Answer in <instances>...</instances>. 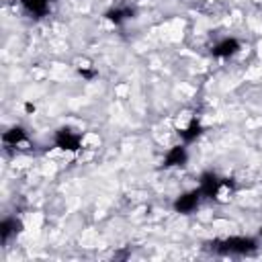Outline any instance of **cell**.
<instances>
[{"label":"cell","mask_w":262,"mask_h":262,"mask_svg":"<svg viewBox=\"0 0 262 262\" xmlns=\"http://www.w3.org/2000/svg\"><path fill=\"white\" fill-rule=\"evenodd\" d=\"M256 250V239L252 237H244V235H235V237H227L221 242H215V252L217 254H252Z\"/></svg>","instance_id":"cell-1"},{"label":"cell","mask_w":262,"mask_h":262,"mask_svg":"<svg viewBox=\"0 0 262 262\" xmlns=\"http://www.w3.org/2000/svg\"><path fill=\"white\" fill-rule=\"evenodd\" d=\"M55 145L66 151H78L82 147V137H80V133H76L68 127H61L55 133Z\"/></svg>","instance_id":"cell-2"},{"label":"cell","mask_w":262,"mask_h":262,"mask_svg":"<svg viewBox=\"0 0 262 262\" xmlns=\"http://www.w3.org/2000/svg\"><path fill=\"white\" fill-rule=\"evenodd\" d=\"M221 186H223V178H219L215 172H205L201 176V182H199V190L203 196H209V199H217L219 192H221Z\"/></svg>","instance_id":"cell-3"},{"label":"cell","mask_w":262,"mask_h":262,"mask_svg":"<svg viewBox=\"0 0 262 262\" xmlns=\"http://www.w3.org/2000/svg\"><path fill=\"white\" fill-rule=\"evenodd\" d=\"M201 190H188L184 194H180L176 201H174V211L178 213H190L199 207V201H201Z\"/></svg>","instance_id":"cell-4"},{"label":"cell","mask_w":262,"mask_h":262,"mask_svg":"<svg viewBox=\"0 0 262 262\" xmlns=\"http://www.w3.org/2000/svg\"><path fill=\"white\" fill-rule=\"evenodd\" d=\"M186 162V147L184 145H174L168 149L166 158H164V168H172V166H182Z\"/></svg>","instance_id":"cell-5"},{"label":"cell","mask_w":262,"mask_h":262,"mask_svg":"<svg viewBox=\"0 0 262 262\" xmlns=\"http://www.w3.org/2000/svg\"><path fill=\"white\" fill-rule=\"evenodd\" d=\"M239 51V41L237 39H223L213 47V55L215 57H229L233 53Z\"/></svg>","instance_id":"cell-6"},{"label":"cell","mask_w":262,"mask_h":262,"mask_svg":"<svg viewBox=\"0 0 262 262\" xmlns=\"http://www.w3.org/2000/svg\"><path fill=\"white\" fill-rule=\"evenodd\" d=\"M20 2H23L25 10L31 12L33 16H45L49 10V4H51V0H20Z\"/></svg>","instance_id":"cell-7"},{"label":"cell","mask_w":262,"mask_h":262,"mask_svg":"<svg viewBox=\"0 0 262 262\" xmlns=\"http://www.w3.org/2000/svg\"><path fill=\"white\" fill-rule=\"evenodd\" d=\"M2 141L6 143V145H20V143H25L27 141V133H25V129L23 127H12V129H8L4 135H2Z\"/></svg>","instance_id":"cell-8"},{"label":"cell","mask_w":262,"mask_h":262,"mask_svg":"<svg viewBox=\"0 0 262 262\" xmlns=\"http://www.w3.org/2000/svg\"><path fill=\"white\" fill-rule=\"evenodd\" d=\"M201 133H203V125H201L196 119H192V121H190V123L180 131V137H182V141H184V143H192Z\"/></svg>","instance_id":"cell-9"},{"label":"cell","mask_w":262,"mask_h":262,"mask_svg":"<svg viewBox=\"0 0 262 262\" xmlns=\"http://www.w3.org/2000/svg\"><path fill=\"white\" fill-rule=\"evenodd\" d=\"M133 8H111L108 12H106V18L111 20V23H115V25H121L123 20H127V18H133Z\"/></svg>","instance_id":"cell-10"},{"label":"cell","mask_w":262,"mask_h":262,"mask_svg":"<svg viewBox=\"0 0 262 262\" xmlns=\"http://www.w3.org/2000/svg\"><path fill=\"white\" fill-rule=\"evenodd\" d=\"M18 229H20V223H18L16 219H12V217L4 219V221L0 223V237H2V242L6 244V242H8V237H10L12 233H16Z\"/></svg>","instance_id":"cell-11"},{"label":"cell","mask_w":262,"mask_h":262,"mask_svg":"<svg viewBox=\"0 0 262 262\" xmlns=\"http://www.w3.org/2000/svg\"><path fill=\"white\" fill-rule=\"evenodd\" d=\"M80 76L86 78V80H92L96 78V70H90V68H80Z\"/></svg>","instance_id":"cell-12"},{"label":"cell","mask_w":262,"mask_h":262,"mask_svg":"<svg viewBox=\"0 0 262 262\" xmlns=\"http://www.w3.org/2000/svg\"><path fill=\"white\" fill-rule=\"evenodd\" d=\"M260 235H262V227H260Z\"/></svg>","instance_id":"cell-13"}]
</instances>
